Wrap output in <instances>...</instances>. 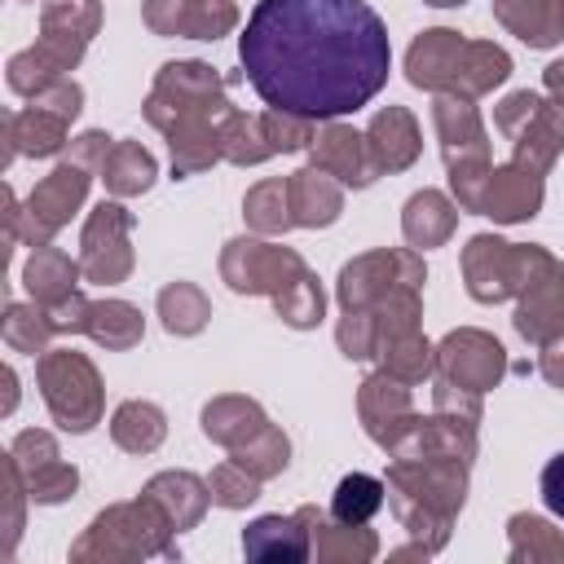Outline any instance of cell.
<instances>
[{
	"label": "cell",
	"instance_id": "6da1fadb",
	"mask_svg": "<svg viewBox=\"0 0 564 564\" xmlns=\"http://www.w3.org/2000/svg\"><path fill=\"white\" fill-rule=\"evenodd\" d=\"M238 57L269 110L308 123L361 110L392 70L388 26L366 0H260Z\"/></svg>",
	"mask_w": 564,
	"mask_h": 564
},
{
	"label": "cell",
	"instance_id": "7a4b0ae2",
	"mask_svg": "<svg viewBox=\"0 0 564 564\" xmlns=\"http://www.w3.org/2000/svg\"><path fill=\"white\" fill-rule=\"evenodd\" d=\"M40 375H44V397H48L53 414L62 419V427H75V432L93 427V414H97V375H93V366L75 352H53V357H44Z\"/></svg>",
	"mask_w": 564,
	"mask_h": 564
},
{
	"label": "cell",
	"instance_id": "3957f363",
	"mask_svg": "<svg viewBox=\"0 0 564 564\" xmlns=\"http://www.w3.org/2000/svg\"><path fill=\"white\" fill-rule=\"evenodd\" d=\"M128 225H132L128 212L115 207V203H101L93 212V220L84 229V269H88L93 282H115V278L128 273V264H132V256L123 247Z\"/></svg>",
	"mask_w": 564,
	"mask_h": 564
},
{
	"label": "cell",
	"instance_id": "277c9868",
	"mask_svg": "<svg viewBox=\"0 0 564 564\" xmlns=\"http://www.w3.org/2000/svg\"><path fill=\"white\" fill-rule=\"evenodd\" d=\"M145 22L163 35H194V40H216L220 31L234 26V4L229 0H150Z\"/></svg>",
	"mask_w": 564,
	"mask_h": 564
},
{
	"label": "cell",
	"instance_id": "5b68a950",
	"mask_svg": "<svg viewBox=\"0 0 564 564\" xmlns=\"http://www.w3.org/2000/svg\"><path fill=\"white\" fill-rule=\"evenodd\" d=\"M542 203V181L529 172H489V194H480V212L498 220H524Z\"/></svg>",
	"mask_w": 564,
	"mask_h": 564
},
{
	"label": "cell",
	"instance_id": "8992f818",
	"mask_svg": "<svg viewBox=\"0 0 564 564\" xmlns=\"http://www.w3.org/2000/svg\"><path fill=\"white\" fill-rule=\"evenodd\" d=\"M84 185H88V176H84V167H75V163H66V167H57L35 194H31V220H35V238H44L48 229H57L62 220H66V212L84 198Z\"/></svg>",
	"mask_w": 564,
	"mask_h": 564
},
{
	"label": "cell",
	"instance_id": "52a82bcc",
	"mask_svg": "<svg viewBox=\"0 0 564 564\" xmlns=\"http://www.w3.org/2000/svg\"><path fill=\"white\" fill-rule=\"evenodd\" d=\"M467 53V44L454 31H427L414 48H410V79L441 88L445 79H458V57Z\"/></svg>",
	"mask_w": 564,
	"mask_h": 564
},
{
	"label": "cell",
	"instance_id": "ba28073f",
	"mask_svg": "<svg viewBox=\"0 0 564 564\" xmlns=\"http://www.w3.org/2000/svg\"><path fill=\"white\" fill-rule=\"evenodd\" d=\"M560 322H564V264H551L546 282H529V300L520 304L516 326L529 339H546Z\"/></svg>",
	"mask_w": 564,
	"mask_h": 564
},
{
	"label": "cell",
	"instance_id": "9c48e42d",
	"mask_svg": "<svg viewBox=\"0 0 564 564\" xmlns=\"http://www.w3.org/2000/svg\"><path fill=\"white\" fill-rule=\"evenodd\" d=\"M498 18L524 44L546 48L551 40H560V9H551V0H498Z\"/></svg>",
	"mask_w": 564,
	"mask_h": 564
},
{
	"label": "cell",
	"instance_id": "30bf717a",
	"mask_svg": "<svg viewBox=\"0 0 564 564\" xmlns=\"http://www.w3.org/2000/svg\"><path fill=\"white\" fill-rule=\"evenodd\" d=\"M449 348L454 352H463V361L458 357H445V366L458 375V379H467L471 388H485V383H494L498 379V366H502V348L494 344V339H485V335H454L449 339Z\"/></svg>",
	"mask_w": 564,
	"mask_h": 564
},
{
	"label": "cell",
	"instance_id": "8fae6325",
	"mask_svg": "<svg viewBox=\"0 0 564 564\" xmlns=\"http://www.w3.org/2000/svg\"><path fill=\"white\" fill-rule=\"evenodd\" d=\"M370 141H375V163H388V167H405L419 150L414 141V123L405 110H383L375 123H370Z\"/></svg>",
	"mask_w": 564,
	"mask_h": 564
},
{
	"label": "cell",
	"instance_id": "7c38bea8",
	"mask_svg": "<svg viewBox=\"0 0 564 564\" xmlns=\"http://www.w3.org/2000/svg\"><path fill=\"white\" fill-rule=\"evenodd\" d=\"M449 225H454V212H449V203L441 198V194H414L410 198V207H405V238L414 242V247H432V242H441L445 234H449Z\"/></svg>",
	"mask_w": 564,
	"mask_h": 564
},
{
	"label": "cell",
	"instance_id": "4fadbf2b",
	"mask_svg": "<svg viewBox=\"0 0 564 564\" xmlns=\"http://www.w3.org/2000/svg\"><path fill=\"white\" fill-rule=\"evenodd\" d=\"M357 132L348 128H326V137L317 141V163L326 172H339V181H352V185H366L370 181V167H361V150H357Z\"/></svg>",
	"mask_w": 564,
	"mask_h": 564
},
{
	"label": "cell",
	"instance_id": "5bb4252c",
	"mask_svg": "<svg viewBox=\"0 0 564 564\" xmlns=\"http://www.w3.org/2000/svg\"><path fill=\"white\" fill-rule=\"evenodd\" d=\"M101 344H110V348H128V344H137L141 339V317H137V308L132 304H93L88 308V322H84Z\"/></svg>",
	"mask_w": 564,
	"mask_h": 564
},
{
	"label": "cell",
	"instance_id": "9a60e30c",
	"mask_svg": "<svg viewBox=\"0 0 564 564\" xmlns=\"http://www.w3.org/2000/svg\"><path fill=\"white\" fill-rule=\"evenodd\" d=\"M101 172H106V185H110L115 194H137V189H145V185L154 181V159H150L141 145H119V150L101 163Z\"/></svg>",
	"mask_w": 564,
	"mask_h": 564
},
{
	"label": "cell",
	"instance_id": "2e32d148",
	"mask_svg": "<svg viewBox=\"0 0 564 564\" xmlns=\"http://www.w3.org/2000/svg\"><path fill=\"white\" fill-rule=\"evenodd\" d=\"M291 194H295V220L300 225H326V220H335V212H339V194L317 176V172H295V181H291Z\"/></svg>",
	"mask_w": 564,
	"mask_h": 564
},
{
	"label": "cell",
	"instance_id": "e0dca14e",
	"mask_svg": "<svg viewBox=\"0 0 564 564\" xmlns=\"http://www.w3.org/2000/svg\"><path fill=\"white\" fill-rule=\"evenodd\" d=\"M383 502V485L375 476H344L339 489H335V516L348 520V524H361L366 516H375Z\"/></svg>",
	"mask_w": 564,
	"mask_h": 564
},
{
	"label": "cell",
	"instance_id": "ac0fdd59",
	"mask_svg": "<svg viewBox=\"0 0 564 564\" xmlns=\"http://www.w3.org/2000/svg\"><path fill=\"white\" fill-rule=\"evenodd\" d=\"M115 436H119V445H128V449H150V445H159V436H163V414H159L154 405L128 401V405L115 414Z\"/></svg>",
	"mask_w": 564,
	"mask_h": 564
},
{
	"label": "cell",
	"instance_id": "d6986e66",
	"mask_svg": "<svg viewBox=\"0 0 564 564\" xmlns=\"http://www.w3.org/2000/svg\"><path fill=\"white\" fill-rule=\"evenodd\" d=\"M159 308H163L167 330H176V335H189V330H198V326L207 322V304H203V295H198L194 286H185V282L167 286V291L159 295Z\"/></svg>",
	"mask_w": 564,
	"mask_h": 564
},
{
	"label": "cell",
	"instance_id": "ffe728a7",
	"mask_svg": "<svg viewBox=\"0 0 564 564\" xmlns=\"http://www.w3.org/2000/svg\"><path fill=\"white\" fill-rule=\"evenodd\" d=\"M70 278H75V269H70V260H66L62 251H35L31 264H26V286H31V295H40V300L66 295V282H70Z\"/></svg>",
	"mask_w": 564,
	"mask_h": 564
},
{
	"label": "cell",
	"instance_id": "44dd1931",
	"mask_svg": "<svg viewBox=\"0 0 564 564\" xmlns=\"http://www.w3.org/2000/svg\"><path fill=\"white\" fill-rule=\"evenodd\" d=\"M542 498L555 516H564V449L542 467Z\"/></svg>",
	"mask_w": 564,
	"mask_h": 564
},
{
	"label": "cell",
	"instance_id": "7402d4cb",
	"mask_svg": "<svg viewBox=\"0 0 564 564\" xmlns=\"http://www.w3.org/2000/svg\"><path fill=\"white\" fill-rule=\"evenodd\" d=\"M546 84H551L555 93H564V62H555V66H546Z\"/></svg>",
	"mask_w": 564,
	"mask_h": 564
},
{
	"label": "cell",
	"instance_id": "603a6c76",
	"mask_svg": "<svg viewBox=\"0 0 564 564\" xmlns=\"http://www.w3.org/2000/svg\"><path fill=\"white\" fill-rule=\"evenodd\" d=\"M427 4H463V0H427Z\"/></svg>",
	"mask_w": 564,
	"mask_h": 564
},
{
	"label": "cell",
	"instance_id": "cb8c5ba5",
	"mask_svg": "<svg viewBox=\"0 0 564 564\" xmlns=\"http://www.w3.org/2000/svg\"><path fill=\"white\" fill-rule=\"evenodd\" d=\"M560 35H564V4H560Z\"/></svg>",
	"mask_w": 564,
	"mask_h": 564
}]
</instances>
